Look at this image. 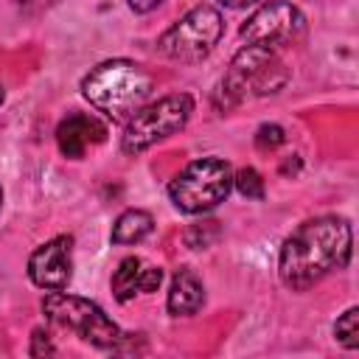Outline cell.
Instances as JSON below:
<instances>
[{
  "label": "cell",
  "mask_w": 359,
  "mask_h": 359,
  "mask_svg": "<svg viewBox=\"0 0 359 359\" xmlns=\"http://www.w3.org/2000/svg\"><path fill=\"white\" fill-rule=\"evenodd\" d=\"M353 233L342 216H317L303 222L280 247L278 275L283 286L303 292L334 269L348 266Z\"/></svg>",
  "instance_id": "6da1fadb"
},
{
  "label": "cell",
  "mask_w": 359,
  "mask_h": 359,
  "mask_svg": "<svg viewBox=\"0 0 359 359\" xmlns=\"http://www.w3.org/2000/svg\"><path fill=\"white\" fill-rule=\"evenodd\" d=\"M151 90L154 79L129 59L101 62L81 81L84 98L112 121H129L151 98Z\"/></svg>",
  "instance_id": "7a4b0ae2"
},
{
  "label": "cell",
  "mask_w": 359,
  "mask_h": 359,
  "mask_svg": "<svg viewBox=\"0 0 359 359\" xmlns=\"http://www.w3.org/2000/svg\"><path fill=\"white\" fill-rule=\"evenodd\" d=\"M286 81H289V73L272 48L244 45L233 56L222 79L219 95L224 98V107H236L250 95H272Z\"/></svg>",
  "instance_id": "3957f363"
},
{
  "label": "cell",
  "mask_w": 359,
  "mask_h": 359,
  "mask_svg": "<svg viewBox=\"0 0 359 359\" xmlns=\"http://www.w3.org/2000/svg\"><path fill=\"white\" fill-rule=\"evenodd\" d=\"M42 314L53 325L73 331L76 337H81L84 342H90L101 351L121 353V345L126 339V334L104 314V309L87 297H76V294H65V292H48L42 297Z\"/></svg>",
  "instance_id": "277c9868"
},
{
  "label": "cell",
  "mask_w": 359,
  "mask_h": 359,
  "mask_svg": "<svg viewBox=\"0 0 359 359\" xmlns=\"http://www.w3.org/2000/svg\"><path fill=\"white\" fill-rule=\"evenodd\" d=\"M233 188V168L222 157H202L188 163L171 182L168 199L182 213H205L227 199Z\"/></svg>",
  "instance_id": "5b68a950"
},
{
  "label": "cell",
  "mask_w": 359,
  "mask_h": 359,
  "mask_svg": "<svg viewBox=\"0 0 359 359\" xmlns=\"http://www.w3.org/2000/svg\"><path fill=\"white\" fill-rule=\"evenodd\" d=\"M194 112V98L188 93H174V95H163L154 104H143L123 129L121 137V151L123 154H140L146 149H151L154 143L177 135L188 118Z\"/></svg>",
  "instance_id": "8992f818"
},
{
  "label": "cell",
  "mask_w": 359,
  "mask_h": 359,
  "mask_svg": "<svg viewBox=\"0 0 359 359\" xmlns=\"http://www.w3.org/2000/svg\"><path fill=\"white\" fill-rule=\"evenodd\" d=\"M224 34V22H222V14L202 3V6H194L188 14H182L163 36H160V50L174 59V62H202L213 48L216 42L222 39Z\"/></svg>",
  "instance_id": "52a82bcc"
},
{
  "label": "cell",
  "mask_w": 359,
  "mask_h": 359,
  "mask_svg": "<svg viewBox=\"0 0 359 359\" xmlns=\"http://www.w3.org/2000/svg\"><path fill=\"white\" fill-rule=\"evenodd\" d=\"M306 28V17L300 14L297 6L286 0H269L261 8H255L247 22L241 25L238 36L247 45H261V48H278L292 39H297Z\"/></svg>",
  "instance_id": "ba28073f"
},
{
  "label": "cell",
  "mask_w": 359,
  "mask_h": 359,
  "mask_svg": "<svg viewBox=\"0 0 359 359\" xmlns=\"http://www.w3.org/2000/svg\"><path fill=\"white\" fill-rule=\"evenodd\" d=\"M28 275L31 280L45 292H62L70 283L73 275V238L56 236L36 247L28 258Z\"/></svg>",
  "instance_id": "9c48e42d"
},
{
  "label": "cell",
  "mask_w": 359,
  "mask_h": 359,
  "mask_svg": "<svg viewBox=\"0 0 359 359\" xmlns=\"http://www.w3.org/2000/svg\"><path fill=\"white\" fill-rule=\"evenodd\" d=\"M104 140H107V126L95 115H87V112H70L56 126L59 151L70 160H81L90 146L104 143Z\"/></svg>",
  "instance_id": "30bf717a"
},
{
  "label": "cell",
  "mask_w": 359,
  "mask_h": 359,
  "mask_svg": "<svg viewBox=\"0 0 359 359\" xmlns=\"http://www.w3.org/2000/svg\"><path fill=\"white\" fill-rule=\"evenodd\" d=\"M160 283H163L160 266H154L137 255H129L118 264V269L112 275V294L118 303H129L140 292H157Z\"/></svg>",
  "instance_id": "8fae6325"
},
{
  "label": "cell",
  "mask_w": 359,
  "mask_h": 359,
  "mask_svg": "<svg viewBox=\"0 0 359 359\" xmlns=\"http://www.w3.org/2000/svg\"><path fill=\"white\" fill-rule=\"evenodd\" d=\"M202 303H205V286L196 278V272L194 269H185V266L177 269L174 278H171L168 300H165L168 314H174V317H191V314H196L202 309Z\"/></svg>",
  "instance_id": "7c38bea8"
},
{
  "label": "cell",
  "mask_w": 359,
  "mask_h": 359,
  "mask_svg": "<svg viewBox=\"0 0 359 359\" xmlns=\"http://www.w3.org/2000/svg\"><path fill=\"white\" fill-rule=\"evenodd\" d=\"M151 230H154L151 213L137 210V208H129V210H123V213L115 219L109 238H112V244H137V241H143Z\"/></svg>",
  "instance_id": "4fadbf2b"
},
{
  "label": "cell",
  "mask_w": 359,
  "mask_h": 359,
  "mask_svg": "<svg viewBox=\"0 0 359 359\" xmlns=\"http://www.w3.org/2000/svg\"><path fill=\"white\" fill-rule=\"evenodd\" d=\"M334 337L345 345V348H359V309L353 306V309H348L339 320H337V325H334Z\"/></svg>",
  "instance_id": "5bb4252c"
},
{
  "label": "cell",
  "mask_w": 359,
  "mask_h": 359,
  "mask_svg": "<svg viewBox=\"0 0 359 359\" xmlns=\"http://www.w3.org/2000/svg\"><path fill=\"white\" fill-rule=\"evenodd\" d=\"M233 185L247 199H264V180L255 168H241L238 174H233Z\"/></svg>",
  "instance_id": "9a60e30c"
},
{
  "label": "cell",
  "mask_w": 359,
  "mask_h": 359,
  "mask_svg": "<svg viewBox=\"0 0 359 359\" xmlns=\"http://www.w3.org/2000/svg\"><path fill=\"white\" fill-rule=\"evenodd\" d=\"M283 140H286V132H283L278 123H264V126L255 132V146H258L261 151L278 149Z\"/></svg>",
  "instance_id": "2e32d148"
},
{
  "label": "cell",
  "mask_w": 359,
  "mask_h": 359,
  "mask_svg": "<svg viewBox=\"0 0 359 359\" xmlns=\"http://www.w3.org/2000/svg\"><path fill=\"white\" fill-rule=\"evenodd\" d=\"M28 353H31V356H53V353H56V348H53L48 331L36 328V331L31 334V351H28Z\"/></svg>",
  "instance_id": "e0dca14e"
},
{
  "label": "cell",
  "mask_w": 359,
  "mask_h": 359,
  "mask_svg": "<svg viewBox=\"0 0 359 359\" xmlns=\"http://www.w3.org/2000/svg\"><path fill=\"white\" fill-rule=\"evenodd\" d=\"M56 3H59V0H20V11L28 14V17H34V14H42L45 8L56 6Z\"/></svg>",
  "instance_id": "ac0fdd59"
},
{
  "label": "cell",
  "mask_w": 359,
  "mask_h": 359,
  "mask_svg": "<svg viewBox=\"0 0 359 359\" xmlns=\"http://www.w3.org/2000/svg\"><path fill=\"white\" fill-rule=\"evenodd\" d=\"M126 3H129V8H132V11H137V14H146V11L157 8L163 0H126Z\"/></svg>",
  "instance_id": "d6986e66"
},
{
  "label": "cell",
  "mask_w": 359,
  "mask_h": 359,
  "mask_svg": "<svg viewBox=\"0 0 359 359\" xmlns=\"http://www.w3.org/2000/svg\"><path fill=\"white\" fill-rule=\"evenodd\" d=\"M219 3H224V6H230V8H247V6H252V3H258V0H219Z\"/></svg>",
  "instance_id": "ffe728a7"
},
{
  "label": "cell",
  "mask_w": 359,
  "mask_h": 359,
  "mask_svg": "<svg viewBox=\"0 0 359 359\" xmlns=\"http://www.w3.org/2000/svg\"><path fill=\"white\" fill-rule=\"evenodd\" d=\"M3 98H6V93H3V87H0V104H3Z\"/></svg>",
  "instance_id": "44dd1931"
},
{
  "label": "cell",
  "mask_w": 359,
  "mask_h": 359,
  "mask_svg": "<svg viewBox=\"0 0 359 359\" xmlns=\"http://www.w3.org/2000/svg\"><path fill=\"white\" fill-rule=\"evenodd\" d=\"M0 205H3V188H0Z\"/></svg>",
  "instance_id": "7402d4cb"
}]
</instances>
